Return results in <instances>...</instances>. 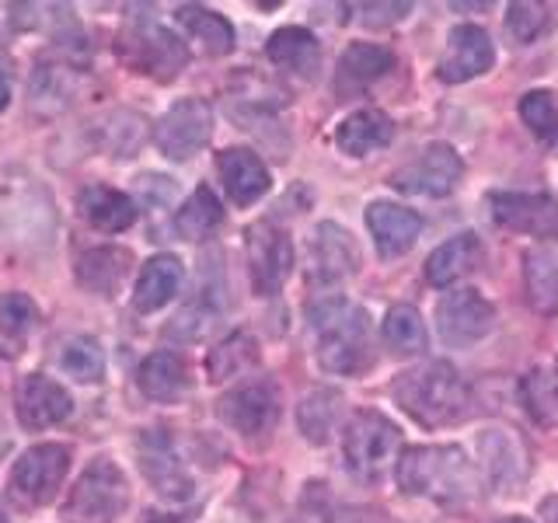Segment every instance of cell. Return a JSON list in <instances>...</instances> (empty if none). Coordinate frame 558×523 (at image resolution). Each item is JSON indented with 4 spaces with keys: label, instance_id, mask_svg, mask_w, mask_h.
<instances>
[{
    "label": "cell",
    "instance_id": "4fadbf2b",
    "mask_svg": "<svg viewBox=\"0 0 558 523\" xmlns=\"http://www.w3.org/2000/svg\"><path fill=\"white\" fill-rule=\"evenodd\" d=\"M217 412L241 436H266L279 418V394L269 380H252L234 388L231 394H223Z\"/></svg>",
    "mask_w": 558,
    "mask_h": 523
},
{
    "label": "cell",
    "instance_id": "3957f363",
    "mask_svg": "<svg viewBox=\"0 0 558 523\" xmlns=\"http://www.w3.org/2000/svg\"><path fill=\"white\" fill-rule=\"evenodd\" d=\"M311 318H314V325L322 328V339H318L322 370L342 374V377H356L374 363V356H371V325H366V314L360 307L331 304V307L311 311Z\"/></svg>",
    "mask_w": 558,
    "mask_h": 523
},
{
    "label": "cell",
    "instance_id": "8fae6325",
    "mask_svg": "<svg viewBox=\"0 0 558 523\" xmlns=\"http://www.w3.org/2000/svg\"><path fill=\"white\" fill-rule=\"evenodd\" d=\"M496 325V307L478 290H453L436 307V328L440 339L453 349H468L482 342Z\"/></svg>",
    "mask_w": 558,
    "mask_h": 523
},
{
    "label": "cell",
    "instance_id": "f1b7e54d",
    "mask_svg": "<svg viewBox=\"0 0 558 523\" xmlns=\"http://www.w3.org/2000/svg\"><path fill=\"white\" fill-rule=\"evenodd\" d=\"M174 17H179V25L209 52V57H223V52L234 49V28L223 14L199 8V4H182L174 11Z\"/></svg>",
    "mask_w": 558,
    "mask_h": 523
},
{
    "label": "cell",
    "instance_id": "603a6c76",
    "mask_svg": "<svg viewBox=\"0 0 558 523\" xmlns=\"http://www.w3.org/2000/svg\"><path fill=\"white\" fill-rule=\"evenodd\" d=\"M77 206H81V217L105 234L126 231V227H133V220H136V203L126 196V192L109 188V185L81 188Z\"/></svg>",
    "mask_w": 558,
    "mask_h": 523
},
{
    "label": "cell",
    "instance_id": "7c38bea8",
    "mask_svg": "<svg viewBox=\"0 0 558 523\" xmlns=\"http://www.w3.org/2000/svg\"><path fill=\"white\" fill-rule=\"evenodd\" d=\"M488 209L499 227L531 234L541 241H558V203L551 196H534V192H493Z\"/></svg>",
    "mask_w": 558,
    "mask_h": 523
},
{
    "label": "cell",
    "instance_id": "ab89813d",
    "mask_svg": "<svg viewBox=\"0 0 558 523\" xmlns=\"http://www.w3.org/2000/svg\"><path fill=\"white\" fill-rule=\"evenodd\" d=\"M360 11H366V25H391L409 14V4H363Z\"/></svg>",
    "mask_w": 558,
    "mask_h": 523
},
{
    "label": "cell",
    "instance_id": "ee69618b",
    "mask_svg": "<svg viewBox=\"0 0 558 523\" xmlns=\"http://www.w3.org/2000/svg\"><path fill=\"white\" fill-rule=\"evenodd\" d=\"M0 523H8V516H4V510H0Z\"/></svg>",
    "mask_w": 558,
    "mask_h": 523
},
{
    "label": "cell",
    "instance_id": "7a4b0ae2",
    "mask_svg": "<svg viewBox=\"0 0 558 523\" xmlns=\"http://www.w3.org/2000/svg\"><path fill=\"white\" fill-rule=\"evenodd\" d=\"M398 488L444 506H461L475 496L478 471L461 447H409L395 464Z\"/></svg>",
    "mask_w": 558,
    "mask_h": 523
},
{
    "label": "cell",
    "instance_id": "8992f818",
    "mask_svg": "<svg viewBox=\"0 0 558 523\" xmlns=\"http://www.w3.org/2000/svg\"><path fill=\"white\" fill-rule=\"evenodd\" d=\"M66 471H70V450L63 443L28 447L11 467L8 499L17 506V510H35V506H46V502L57 499Z\"/></svg>",
    "mask_w": 558,
    "mask_h": 523
},
{
    "label": "cell",
    "instance_id": "e0dca14e",
    "mask_svg": "<svg viewBox=\"0 0 558 523\" xmlns=\"http://www.w3.org/2000/svg\"><path fill=\"white\" fill-rule=\"evenodd\" d=\"M140 447V467H144L147 482L157 488L161 496L168 499H189L192 496V478L185 464L179 461V453H174V443L171 436L165 433H144V440L136 443Z\"/></svg>",
    "mask_w": 558,
    "mask_h": 523
},
{
    "label": "cell",
    "instance_id": "7402d4cb",
    "mask_svg": "<svg viewBox=\"0 0 558 523\" xmlns=\"http://www.w3.org/2000/svg\"><path fill=\"white\" fill-rule=\"evenodd\" d=\"M482 255H485V248H482L478 234H471V231L453 234L450 241H444L440 248H436L426 258V283L429 287H450V283H458L461 276L478 269Z\"/></svg>",
    "mask_w": 558,
    "mask_h": 523
},
{
    "label": "cell",
    "instance_id": "836d02e7",
    "mask_svg": "<svg viewBox=\"0 0 558 523\" xmlns=\"http://www.w3.org/2000/svg\"><path fill=\"white\" fill-rule=\"evenodd\" d=\"M384 342L395 356H415L426 349V325L423 314H418L412 304H398L388 311L384 318Z\"/></svg>",
    "mask_w": 558,
    "mask_h": 523
},
{
    "label": "cell",
    "instance_id": "44dd1931",
    "mask_svg": "<svg viewBox=\"0 0 558 523\" xmlns=\"http://www.w3.org/2000/svg\"><path fill=\"white\" fill-rule=\"evenodd\" d=\"M395 66V52L388 46L377 42H353L339 60V74H336V87L339 95H363L374 81H380L388 70Z\"/></svg>",
    "mask_w": 558,
    "mask_h": 523
},
{
    "label": "cell",
    "instance_id": "d6a6232c",
    "mask_svg": "<svg viewBox=\"0 0 558 523\" xmlns=\"http://www.w3.org/2000/svg\"><path fill=\"white\" fill-rule=\"evenodd\" d=\"M339 391L331 388H314L311 394H304L301 409H296V423H301V433L307 436L311 443H325L331 429H336L339 418Z\"/></svg>",
    "mask_w": 558,
    "mask_h": 523
},
{
    "label": "cell",
    "instance_id": "484cf974",
    "mask_svg": "<svg viewBox=\"0 0 558 523\" xmlns=\"http://www.w3.org/2000/svg\"><path fill=\"white\" fill-rule=\"evenodd\" d=\"M391 136H395V122L388 115L380 109H363V112H353L349 119L339 122L336 144L349 157H366V154L388 147Z\"/></svg>",
    "mask_w": 558,
    "mask_h": 523
},
{
    "label": "cell",
    "instance_id": "5b68a950",
    "mask_svg": "<svg viewBox=\"0 0 558 523\" xmlns=\"http://www.w3.org/2000/svg\"><path fill=\"white\" fill-rule=\"evenodd\" d=\"M401 433L388 415L374 409H363L345 423L342 429V453L345 464L360 478H377L380 471H388L398 458Z\"/></svg>",
    "mask_w": 558,
    "mask_h": 523
},
{
    "label": "cell",
    "instance_id": "f546056e",
    "mask_svg": "<svg viewBox=\"0 0 558 523\" xmlns=\"http://www.w3.org/2000/svg\"><path fill=\"white\" fill-rule=\"evenodd\" d=\"M220 223H223V206L206 185L192 192L179 214H174V231H179V238H185V241L214 238L220 231Z\"/></svg>",
    "mask_w": 558,
    "mask_h": 523
},
{
    "label": "cell",
    "instance_id": "1f68e13d",
    "mask_svg": "<svg viewBox=\"0 0 558 523\" xmlns=\"http://www.w3.org/2000/svg\"><path fill=\"white\" fill-rule=\"evenodd\" d=\"M255 363H258V342L248 336V331H234V336H227L217 349H209L206 374L214 384H220L227 377L252 370Z\"/></svg>",
    "mask_w": 558,
    "mask_h": 523
},
{
    "label": "cell",
    "instance_id": "277c9868",
    "mask_svg": "<svg viewBox=\"0 0 558 523\" xmlns=\"http://www.w3.org/2000/svg\"><path fill=\"white\" fill-rule=\"evenodd\" d=\"M130 502L126 475L112 461H92L63 502V523H116Z\"/></svg>",
    "mask_w": 558,
    "mask_h": 523
},
{
    "label": "cell",
    "instance_id": "e575fe53",
    "mask_svg": "<svg viewBox=\"0 0 558 523\" xmlns=\"http://www.w3.org/2000/svg\"><path fill=\"white\" fill-rule=\"evenodd\" d=\"M520 398L537 426H558V370H531L520 380Z\"/></svg>",
    "mask_w": 558,
    "mask_h": 523
},
{
    "label": "cell",
    "instance_id": "30bf717a",
    "mask_svg": "<svg viewBox=\"0 0 558 523\" xmlns=\"http://www.w3.org/2000/svg\"><path fill=\"white\" fill-rule=\"evenodd\" d=\"M461 174L464 165L458 150L450 144H429L426 150H418L415 161L391 174V185L398 192H409V196H450Z\"/></svg>",
    "mask_w": 558,
    "mask_h": 523
},
{
    "label": "cell",
    "instance_id": "52a82bcc",
    "mask_svg": "<svg viewBox=\"0 0 558 523\" xmlns=\"http://www.w3.org/2000/svg\"><path fill=\"white\" fill-rule=\"evenodd\" d=\"M214 136V109L203 98H182L161 115L154 130V144L171 161H189Z\"/></svg>",
    "mask_w": 558,
    "mask_h": 523
},
{
    "label": "cell",
    "instance_id": "83f0119b",
    "mask_svg": "<svg viewBox=\"0 0 558 523\" xmlns=\"http://www.w3.org/2000/svg\"><path fill=\"white\" fill-rule=\"evenodd\" d=\"M130 266L133 255L126 248H92L77 258V283L92 293L112 296L122 287V279H126Z\"/></svg>",
    "mask_w": 558,
    "mask_h": 523
},
{
    "label": "cell",
    "instance_id": "7bdbcfd3",
    "mask_svg": "<svg viewBox=\"0 0 558 523\" xmlns=\"http://www.w3.org/2000/svg\"><path fill=\"white\" fill-rule=\"evenodd\" d=\"M502 523H531V520H523V516H510V520H502Z\"/></svg>",
    "mask_w": 558,
    "mask_h": 523
},
{
    "label": "cell",
    "instance_id": "4316f807",
    "mask_svg": "<svg viewBox=\"0 0 558 523\" xmlns=\"http://www.w3.org/2000/svg\"><path fill=\"white\" fill-rule=\"evenodd\" d=\"M478 450H482L488 478H493L496 485L513 488L523 482V475H527V453H523L517 436L502 433V429H488L478 440Z\"/></svg>",
    "mask_w": 558,
    "mask_h": 523
},
{
    "label": "cell",
    "instance_id": "74e56055",
    "mask_svg": "<svg viewBox=\"0 0 558 523\" xmlns=\"http://www.w3.org/2000/svg\"><path fill=\"white\" fill-rule=\"evenodd\" d=\"M39 321V307L28 293H4L0 296V331L8 336H28Z\"/></svg>",
    "mask_w": 558,
    "mask_h": 523
},
{
    "label": "cell",
    "instance_id": "ffe728a7",
    "mask_svg": "<svg viewBox=\"0 0 558 523\" xmlns=\"http://www.w3.org/2000/svg\"><path fill=\"white\" fill-rule=\"evenodd\" d=\"M523 287L537 314H558V241H537L523 255Z\"/></svg>",
    "mask_w": 558,
    "mask_h": 523
},
{
    "label": "cell",
    "instance_id": "d590c367",
    "mask_svg": "<svg viewBox=\"0 0 558 523\" xmlns=\"http://www.w3.org/2000/svg\"><path fill=\"white\" fill-rule=\"evenodd\" d=\"M520 119L527 122V130L541 139L545 147L558 150V101L551 92H527L520 98Z\"/></svg>",
    "mask_w": 558,
    "mask_h": 523
},
{
    "label": "cell",
    "instance_id": "8d00e7d4",
    "mask_svg": "<svg viewBox=\"0 0 558 523\" xmlns=\"http://www.w3.org/2000/svg\"><path fill=\"white\" fill-rule=\"evenodd\" d=\"M60 366H63L66 377H74L81 384H98L105 377V353H101V345L95 339L77 336V339H70L63 345Z\"/></svg>",
    "mask_w": 558,
    "mask_h": 523
},
{
    "label": "cell",
    "instance_id": "b9f144b4",
    "mask_svg": "<svg viewBox=\"0 0 558 523\" xmlns=\"http://www.w3.org/2000/svg\"><path fill=\"white\" fill-rule=\"evenodd\" d=\"M8 101H11V84H8L4 77H0V112L8 109Z\"/></svg>",
    "mask_w": 558,
    "mask_h": 523
},
{
    "label": "cell",
    "instance_id": "cb8c5ba5",
    "mask_svg": "<svg viewBox=\"0 0 558 523\" xmlns=\"http://www.w3.org/2000/svg\"><path fill=\"white\" fill-rule=\"evenodd\" d=\"M182 262L174 255H154L144 269H140L136 290H133V307L140 314L161 311L168 301H174V293L182 287Z\"/></svg>",
    "mask_w": 558,
    "mask_h": 523
},
{
    "label": "cell",
    "instance_id": "5bb4252c",
    "mask_svg": "<svg viewBox=\"0 0 558 523\" xmlns=\"http://www.w3.org/2000/svg\"><path fill=\"white\" fill-rule=\"evenodd\" d=\"M496 63V49L493 39L485 35L478 25H458L447 35V49L440 52V63H436V74L447 84H464L488 74Z\"/></svg>",
    "mask_w": 558,
    "mask_h": 523
},
{
    "label": "cell",
    "instance_id": "60d3db41",
    "mask_svg": "<svg viewBox=\"0 0 558 523\" xmlns=\"http://www.w3.org/2000/svg\"><path fill=\"white\" fill-rule=\"evenodd\" d=\"M541 516H545V523H558V496H548L541 502Z\"/></svg>",
    "mask_w": 558,
    "mask_h": 523
},
{
    "label": "cell",
    "instance_id": "f35d334b",
    "mask_svg": "<svg viewBox=\"0 0 558 523\" xmlns=\"http://www.w3.org/2000/svg\"><path fill=\"white\" fill-rule=\"evenodd\" d=\"M545 25H548L545 4H527V0H520V4H510V14H506V32H510L520 46L534 42L537 32H545Z\"/></svg>",
    "mask_w": 558,
    "mask_h": 523
},
{
    "label": "cell",
    "instance_id": "9a60e30c",
    "mask_svg": "<svg viewBox=\"0 0 558 523\" xmlns=\"http://www.w3.org/2000/svg\"><path fill=\"white\" fill-rule=\"evenodd\" d=\"M14 409H17V423L25 429H49L74 412V398L57 380H49L43 374H25L14 388Z\"/></svg>",
    "mask_w": 558,
    "mask_h": 523
},
{
    "label": "cell",
    "instance_id": "d4e9b609",
    "mask_svg": "<svg viewBox=\"0 0 558 523\" xmlns=\"http://www.w3.org/2000/svg\"><path fill=\"white\" fill-rule=\"evenodd\" d=\"M136 384L150 401L168 405V401H179L189 391V366L179 353L161 349V353H150L144 363H140Z\"/></svg>",
    "mask_w": 558,
    "mask_h": 523
},
{
    "label": "cell",
    "instance_id": "2e32d148",
    "mask_svg": "<svg viewBox=\"0 0 558 523\" xmlns=\"http://www.w3.org/2000/svg\"><path fill=\"white\" fill-rule=\"evenodd\" d=\"M360 266L356 241L339 223H318V231L311 234V283L336 287L349 279Z\"/></svg>",
    "mask_w": 558,
    "mask_h": 523
},
{
    "label": "cell",
    "instance_id": "ba28073f",
    "mask_svg": "<svg viewBox=\"0 0 558 523\" xmlns=\"http://www.w3.org/2000/svg\"><path fill=\"white\" fill-rule=\"evenodd\" d=\"M244 252H248V272H252L255 293L276 296L293 269V244L287 231H279L269 220L252 223L248 234H244Z\"/></svg>",
    "mask_w": 558,
    "mask_h": 523
},
{
    "label": "cell",
    "instance_id": "4dcf8cb0",
    "mask_svg": "<svg viewBox=\"0 0 558 523\" xmlns=\"http://www.w3.org/2000/svg\"><path fill=\"white\" fill-rule=\"evenodd\" d=\"M266 57L276 66L293 70V74H311L318 66V39L307 28H279L272 32Z\"/></svg>",
    "mask_w": 558,
    "mask_h": 523
},
{
    "label": "cell",
    "instance_id": "d6986e66",
    "mask_svg": "<svg viewBox=\"0 0 558 523\" xmlns=\"http://www.w3.org/2000/svg\"><path fill=\"white\" fill-rule=\"evenodd\" d=\"M217 171L220 182L227 188V196L238 206H252L258 196L269 192V168L258 161V154L244 150V147H231L217 157Z\"/></svg>",
    "mask_w": 558,
    "mask_h": 523
},
{
    "label": "cell",
    "instance_id": "6da1fadb",
    "mask_svg": "<svg viewBox=\"0 0 558 523\" xmlns=\"http://www.w3.org/2000/svg\"><path fill=\"white\" fill-rule=\"evenodd\" d=\"M391 394L398 398V405L405 409L418 426H429V429L464 423V418L471 415V388L464 384V377L444 360L405 370L395 380Z\"/></svg>",
    "mask_w": 558,
    "mask_h": 523
},
{
    "label": "cell",
    "instance_id": "9c48e42d",
    "mask_svg": "<svg viewBox=\"0 0 558 523\" xmlns=\"http://www.w3.org/2000/svg\"><path fill=\"white\" fill-rule=\"evenodd\" d=\"M122 52H126L136 74H147L154 81H174L189 63V49L179 42V35H171L154 22L133 25L126 39H122Z\"/></svg>",
    "mask_w": 558,
    "mask_h": 523
},
{
    "label": "cell",
    "instance_id": "ac0fdd59",
    "mask_svg": "<svg viewBox=\"0 0 558 523\" xmlns=\"http://www.w3.org/2000/svg\"><path fill=\"white\" fill-rule=\"evenodd\" d=\"M366 227H371L380 255L398 258L412 248L418 234H423V217L398 203H371V209H366Z\"/></svg>",
    "mask_w": 558,
    "mask_h": 523
}]
</instances>
